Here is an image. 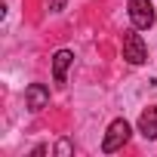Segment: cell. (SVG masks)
Listing matches in <instances>:
<instances>
[{
	"mask_svg": "<svg viewBox=\"0 0 157 157\" xmlns=\"http://www.w3.org/2000/svg\"><path fill=\"white\" fill-rule=\"evenodd\" d=\"M126 142H129V123H126L123 117L111 120V123H108V132H105V139H102V151H105V154H114V151H120Z\"/></svg>",
	"mask_w": 157,
	"mask_h": 157,
	"instance_id": "cell-1",
	"label": "cell"
},
{
	"mask_svg": "<svg viewBox=\"0 0 157 157\" xmlns=\"http://www.w3.org/2000/svg\"><path fill=\"white\" fill-rule=\"evenodd\" d=\"M129 22L136 31H148L157 22V13L151 6V0H129Z\"/></svg>",
	"mask_w": 157,
	"mask_h": 157,
	"instance_id": "cell-2",
	"label": "cell"
},
{
	"mask_svg": "<svg viewBox=\"0 0 157 157\" xmlns=\"http://www.w3.org/2000/svg\"><path fill=\"white\" fill-rule=\"evenodd\" d=\"M123 59H126L129 65H142V62H148V46H145L142 34H136V31H123Z\"/></svg>",
	"mask_w": 157,
	"mask_h": 157,
	"instance_id": "cell-3",
	"label": "cell"
},
{
	"mask_svg": "<svg viewBox=\"0 0 157 157\" xmlns=\"http://www.w3.org/2000/svg\"><path fill=\"white\" fill-rule=\"evenodd\" d=\"M25 105H28V111H43L46 105H49V86L46 83H31L28 90H25Z\"/></svg>",
	"mask_w": 157,
	"mask_h": 157,
	"instance_id": "cell-4",
	"label": "cell"
},
{
	"mask_svg": "<svg viewBox=\"0 0 157 157\" xmlns=\"http://www.w3.org/2000/svg\"><path fill=\"white\" fill-rule=\"evenodd\" d=\"M74 65V52L71 49H59L52 56V77H56V83H65L68 80V68Z\"/></svg>",
	"mask_w": 157,
	"mask_h": 157,
	"instance_id": "cell-5",
	"label": "cell"
},
{
	"mask_svg": "<svg viewBox=\"0 0 157 157\" xmlns=\"http://www.w3.org/2000/svg\"><path fill=\"white\" fill-rule=\"evenodd\" d=\"M139 132H142L145 139H151V142L157 139V108H154V105L139 114Z\"/></svg>",
	"mask_w": 157,
	"mask_h": 157,
	"instance_id": "cell-6",
	"label": "cell"
},
{
	"mask_svg": "<svg viewBox=\"0 0 157 157\" xmlns=\"http://www.w3.org/2000/svg\"><path fill=\"white\" fill-rule=\"evenodd\" d=\"M65 3H68V0H49V10H52V13H62Z\"/></svg>",
	"mask_w": 157,
	"mask_h": 157,
	"instance_id": "cell-7",
	"label": "cell"
},
{
	"mask_svg": "<svg viewBox=\"0 0 157 157\" xmlns=\"http://www.w3.org/2000/svg\"><path fill=\"white\" fill-rule=\"evenodd\" d=\"M56 151H59V154H68V151H71V142H68V139H62V142H59V148H56Z\"/></svg>",
	"mask_w": 157,
	"mask_h": 157,
	"instance_id": "cell-8",
	"label": "cell"
}]
</instances>
